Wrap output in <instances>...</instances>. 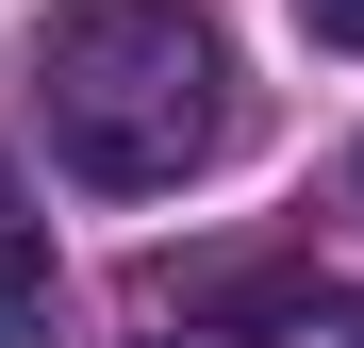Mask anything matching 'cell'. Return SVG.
<instances>
[{
  "instance_id": "cell-3",
  "label": "cell",
  "mask_w": 364,
  "mask_h": 348,
  "mask_svg": "<svg viewBox=\"0 0 364 348\" xmlns=\"http://www.w3.org/2000/svg\"><path fill=\"white\" fill-rule=\"evenodd\" d=\"M298 33H315V50H364V0H298Z\"/></svg>"
},
{
  "instance_id": "cell-5",
  "label": "cell",
  "mask_w": 364,
  "mask_h": 348,
  "mask_svg": "<svg viewBox=\"0 0 364 348\" xmlns=\"http://www.w3.org/2000/svg\"><path fill=\"white\" fill-rule=\"evenodd\" d=\"M348 348H364V315H348Z\"/></svg>"
},
{
  "instance_id": "cell-4",
  "label": "cell",
  "mask_w": 364,
  "mask_h": 348,
  "mask_svg": "<svg viewBox=\"0 0 364 348\" xmlns=\"http://www.w3.org/2000/svg\"><path fill=\"white\" fill-rule=\"evenodd\" d=\"M166 348H215V332H166Z\"/></svg>"
},
{
  "instance_id": "cell-2",
  "label": "cell",
  "mask_w": 364,
  "mask_h": 348,
  "mask_svg": "<svg viewBox=\"0 0 364 348\" xmlns=\"http://www.w3.org/2000/svg\"><path fill=\"white\" fill-rule=\"evenodd\" d=\"M50 315V232H33V183L0 166V332H33Z\"/></svg>"
},
{
  "instance_id": "cell-1",
  "label": "cell",
  "mask_w": 364,
  "mask_h": 348,
  "mask_svg": "<svg viewBox=\"0 0 364 348\" xmlns=\"http://www.w3.org/2000/svg\"><path fill=\"white\" fill-rule=\"evenodd\" d=\"M33 116H50V166L100 199H166L199 183L215 133H232V50L182 17V0H67L33 50Z\"/></svg>"
}]
</instances>
